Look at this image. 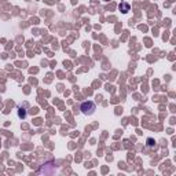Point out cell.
Instances as JSON below:
<instances>
[{"label": "cell", "instance_id": "cell-1", "mask_svg": "<svg viewBox=\"0 0 176 176\" xmlns=\"http://www.w3.org/2000/svg\"><path fill=\"white\" fill-rule=\"evenodd\" d=\"M95 103L92 101H88V102H83L81 106H80V110L83 111L84 114H92L95 111Z\"/></svg>", "mask_w": 176, "mask_h": 176}, {"label": "cell", "instance_id": "cell-3", "mask_svg": "<svg viewBox=\"0 0 176 176\" xmlns=\"http://www.w3.org/2000/svg\"><path fill=\"white\" fill-rule=\"evenodd\" d=\"M18 116H20V118H25V116H26V111H25V109H22V108H20L18 109Z\"/></svg>", "mask_w": 176, "mask_h": 176}, {"label": "cell", "instance_id": "cell-2", "mask_svg": "<svg viewBox=\"0 0 176 176\" xmlns=\"http://www.w3.org/2000/svg\"><path fill=\"white\" fill-rule=\"evenodd\" d=\"M118 8H120V11H121V13H128V11H129V8H131V7H129V4H128V3H125V2H123V3H120V6H118Z\"/></svg>", "mask_w": 176, "mask_h": 176}, {"label": "cell", "instance_id": "cell-4", "mask_svg": "<svg viewBox=\"0 0 176 176\" xmlns=\"http://www.w3.org/2000/svg\"><path fill=\"white\" fill-rule=\"evenodd\" d=\"M103 2H110V0H103Z\"/></svg>", "mask_w": 176, "mask_h": 176}]
</instances>
